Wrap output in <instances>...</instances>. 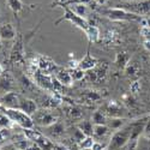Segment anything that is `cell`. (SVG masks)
I'll use <instances>...</instances> for the list:
<instances>
[{"label": "cell", "mask_w": 150, "mask_h": 150, "mask_svg": "<svg viewBox=\"0 0 150 150\" xmlns=\"http://www.w3.org/2000/svg\"><path fill=\"white\" fill-rule=\"evenodd\" d=\"M3 109V113L12 121L17 125H19L23 129H33L34 127V120L30 115H28L27 113L19 108H4Z\"/></svg>", "instance_id": "6da1fadb"}, {"label": "cell", "mask_w": 150, "mask_h": 150, "mask_svg": "<svg viewBox=\"0 0 150 150\" xmlns=\"http://www.w3.org/2000/svg\"><path fill=\"white\" fill-rule=\"evenodd\" d=\"M102 13L112 19V21H133V22H142L143 17L142 16H138L133 13V12H130V11H126L124 8H119V7H114V8H107V10H103Z\"/></svg>", "instance_id": "7a4b0ae2"}, {"label": "cell", "mask_w": 150, "mask_h": 150, "mask_svg": "<svg viewBox=\"0 0 150 150\" xmlns=\"http://www.w3.org/2000/svg\"><path fill=\"white\" fill-rule=\"evenodd\" d=\"M62 8H64L65 13H64V16H62L60 19H58V21L55 22V25H58L59 23L64 22V21H69V22H71V23L73 24V25H76V27H78L79 29H82L84 33L89 29V27L91 25V24H89V22L86 21L85 18H83V17L76 15L69 6H62Z\"/></svg>", "instance_id": "3957f363"}, {"label": "cell", "mask_w": 150, "mask_h": 150, "mask_svg": "<svg viewBox=\"0 0 150 150\" xmlns=\"http://www.w3.org/2000/svg\"><path fill=\"white\" fill-rule=\"evenodd\" d=\"M131 136V127L130 125L124 129H119L110 138V142L108 144V150H118L122 146H125L130 142Z\"/></svg>", "instance_id": "277c9868"}, {"label": "cell", "mask_w": 150, "mask_h": 150, "mask_svg": "<svg viewBox=\"0 0 150 150\" xmlns=\"http://www.w3.org/2000/svg\"><path fill=\"white\" fill-rule=\"evenodd\" d=\"M122 8L130 12H133V13L142 16V17L144 16L149 17L150 16V0H142V1L126 4Z\"/></svg>", "instance_id": "5b68a950"}, {"label": "cell", "mask_w": 150, "mask_h": 150, "mask_svg": "<svg viewBox=\"0 0 150 150\" xmlns=\"http://www.w3.org/2000/svg\"><path fill=\"white\" fill-rule=\"evenodd\" d=\"M33 120H34V124H37V125H40V126H45V127H48L57 122V118L51 112L43 110V109L37 110L33 117Z\"/></svg>", "instance_id": "8992f818"}, {"label": "cell", "mask_w": 150, "mask_h": 150, "mask_svg": "<svg viewBox=\"0 0 150 150\" xmlns=\"http://www.w3.org/2000/svg\"><path fill=\"white\" fill-rule=\"evenodd\" d=\"M16 88V79L10 72H4L0 74V96L7 93L15 91Z\"/></svg>", "instance_id": "52a82bcc"}, {"label": "cell", "mask_w": 150, "mask_h": 150, "mask_svg": "<svg viewBox=\"0 0 150 150\" xmlns=\"http://www.w3.org/2000/svg\"><path fill=\"white\" fill-rule=\"evenodd\" d=\"M21 98L15 91L7 93L0 96V106L4 108H19Z\"/></svg>", "instance_id": "ba28073f"}, {"label": "cell", "mask_w": 150, "mask_h": 150, "mask_svg": "<svg viewBox=\"0 0 150 150\" xmlns=\"http://www.w3.org/2000/svg\"><path fill=\"white\" fill-rule=\"evenodd\" d=\"M23 54H24V47H23V40L21 34L17 35L16 37V42L15 46L11 51V55H10V61L11 62H19L23 61Z\"/></svg>", "instance_id": "9c48e42d"}, {"label": "cell", "mask_w": 150, "mask_h": 150, "mask_svg": "<svg viewBox=\"0 0 150 150\" xmlns=\"http://www.w3.org/2000/svg\"><path fill=\"white\" fill-rule=\"evenodd\" d=\"M17 31L13 27V24L11 23H3L0 25V39L1 41H12L16 40L17 37Z\"/></svg>", "instance_id": "30bf717a"}, {"label": "cell", "mask_w": 150, "mask_h": 150, "mask_svg": "<svg viewBox=\"0 0 150 150\" xmlns=\"http://www.w3.org/2000/svg\"><path fill=\"white\" fill-rule=\"evenodd\" d=\"M19 109H22L24 113L31 117L37 112V105L31 98H22L19 103Z\"/></svg>", "instance_id": "8fae6325"}, {"label": "cell", "mask_w": 150, "mask_h": 150, "mask_svg": "<svg viewBox=\"0 0 150 150\" xmlns=\"http://www.w3.org/2000/svg\"><path fill=\"white\" fill-rule=\"evenodd\" d=\"M96 64H97L96 59L93 58V57L90 55L89 51H88V53L85 54V57L79 61L78 67H79L81 70H83V71H90V70H93V69L96 66Z\"/></svg>", "instance_id": "7c38bea8"}, {"label": "cell", "mask_w": 150, "mask_h": 150, "mask_svg": "<svg viewBox=\"0 0 150 150\" xmlns=\"http://www.w3.org/2000/svg\"><path fill=\"white\" fill-rule=\"evenodd\" d=\"M37 65H39V67L42 71H45L46 73H48V72H51V71L57 69L55 62H53L51 59L47 58V57H40L39 60H37Z\"/></svg>", "instance_id": "4fadbf2b"}, {"label": "cell", "mask_w": 150, "mask_h": 150, "mask_svg": "<svg viewBox=\"0 0 150 150\" xmlns=\"http://www.w3.org/2000/svg\"><path fill=\"white\" fill-rule=\"evenodd\" d=\"M57 79L61 85H71V83L73 82L71 73L65 70H59L57 72Z\"/></svg>", "instance_id": "5bb4252c"}, {"label": "cell", "mask_w": 150, "mask_h": 150, "mask_svg": "<svg viewBox=\"0 0 150 150\" xmlns=\"http://www.w3.org/2000/svg\"><path fill=\"white\" fill-rule=\"evenodd\" d=\"M6 3H7V6L11 8V11L15 15H18L19 12H22L25 8V5H24L22 0H6Z\"/></svg>", "instance_id": "9a60e30c"}, {"label": "cell", "mask_w": 150, "mask_h": 150, "mask_svg": "<svg viewBox=\"0 0 150 150\" xmlns=\"http://www.w3.org/2000/svg\"><path fill=\"white\" fill-rule=\"evenodd\" d=\"M78 129L86 136V137H91V134L94 133V124L91 121H88V120H84V121H81L78 124Z\"/></svg>", "instance_id": "2e32d148"}, {"label": "cell", "mask_w": 150, "mask_h": 150, "mask_svg": "<svg viewBox=\"0 0 150 150\" xmlns=\"http://www.w3.org/2000/svg\"><path fill=\"white\" fill-rule=\"evenodd\" d=\"M24 134H25V137L28 139L35 141V142H39L43 137L42 133H40L39 131H35L34 129H24Z\"/></svg>", "instance_id": "e0dca14e"}, {"label": "cell", "mask_w": 150, "mask_h": 150, "mask_svg": "<svg viewBox=\"0 0 150 150\" xmlns=\"http://www.w3.org/2000/svg\"><path fill=\"white\" fill-rule=\"evenodd\" d=\"M85 34H86V37L89 39L90 42H96L100 37V30L95 25H90L89 29L85 31Z\"/></svg>", "instance_id": "ac0fdd59"}, {"label": "cell", "mask_w": 150, "mask_h": 150, "mask_svg": "<svg viewBox=\"0 0 150 150\" xmlns=\"http://www.w3.org/2000/svg\"><path fill=\"white\" fill-rule=\"evenodd\" d=\"M109 131L107 125H94V136L96 137H105Z\"/></svg>", "instance_id": "d6986e66"}, {"label": "cell", "mask_w": 150, "mask_h": 150, "mask_svg": "<svg viewBox=\"0 0 150 150\" xmlns=\"http://www.w3.org/2000/svg\"><path fill=\"white\" fill-rule=\"evenodd\" d=\"M74 13L81 16V17H85L86 13H88V6L86 5H83V4H74L73 5V8H71Z\"/></svg>", "instance_id": "ffe728a7"}, {"label": "cell", "mask_w": 150, "mask_h": 150, "mask_svg": "<svg viewBox=\"0 0 150 150\" xmlns=\"http://www.w3.org/2000/svg\"><path fill=\"white\" fill-rule=\"evenodd\" d=\"M93 124L94 125H106L107 120H106V117L101 113V112H95V113L93 114Z\"/></svg>", "instance_id": "44dd1931"}, {"label": "cell", "mask_w": 150, "mask_h": 150, "mask_svg": "<svg viewBox=\"0 0 150 150\" xmlns=\"http://www.w3.org/2000/svg\"><path fill=\"white\" fill-rule=\"evenodd\" d=\"M129 62V55L126 53H119L117 55V59H115V64L118 66H126V64Z\"/></svg>", "instance_id": "7402d4cb"}, {"label": "cell", "mask_w": 150, "mask_h": 150, "mask_svg": "<svg viewBox=\"0 0 150 150\" xmlns=\"http://www.w3.org/2000/svg\"><path fill=\"white\" fill-rule=\"evenodd\" d=\"M48 129H49V131H51V133L54 134V136H59V134H61L62 132H64V126L59 122H55V124L51 125V126H48Z\"/></svg>", "instance_id": "603a6c76"}, {"label": "cell", "mask_w": 150, "mask_h": 150, "mask_svg": "<svg viewBox=\"0 0 150 150\" xmlns=\"http://www.w3.org/2000/svg\"><path fill=\"white\" fill-rule=\"evenodd\" d=\"M84 74H85V71H83V70H81L79 67H77V69H74V70L72 71L71 76H72V79H73V81H79V79H82V78L84 77Z\"/></svg>", "instance_id": "cb8c5ba5"}, {"label": "cell", "mask_w": 150, "mask_h": 150, "mask_svg": "<svg viewBox=\"0 0 150 150\" xmlns=\"http://www.w3.org/2000/svg\"><path fill=\"white\" fill-rule=\"evenodd\" d=\"M122 120L121 119H117V118H113L110 121H109V127L114 129V130H119L121 126H122Z\"/></svg>", "instance_id": "d4e9b609"}, {"label": "cell", "mask_w": 150, "mask_h": 150, "mask_svg": "<svg viewBox=\"0 0 150 150\" xmlns=\"http://www.w3.org/2000/svg\"><path fill=\"white\" fill-rule=\"evenodd\" d=\"M93 144H94V139L91 137H85V138L81 142V146L83 149H91Z\"/></svg>", "instance_id": "484cf974"}, {"label": "cell", "mask_w": 150, "mask_h": 150, "mask_svg": "<svg viewBox=\"0 0 150 150\" xmlns=\"http://www.w3.org/2000/svg\"><path fill=\"white\" fill-rule=\"evenodd\" d=\"M11 120L4 114V113H0V127H8L10 125H11Z\"/></svg>", "instance_id": "4316f807"}, {"label": "cell", "mask_w": 150, "mask_h": 150, "mask_svg": "<svg viewBox=\"0 0 150 150\" xmlns=\"http://www.w3.org/2000/svg\"><path fill=\"white\" fill-rule=\"evenodd\" d=\"M67 114L70 115V117H73L74 119L76 118H81L82 117V112L81 110H78V109H76V108H69V112H67Z\"/></svg>", "instance_id": "83f0119b"}, {"label": "cell", "mask_w": 150, "mask_h": 150, "mask_svg": "<svg viewBox=\"0 0 150 150\" xmlns=\"http://www.w3.org/2000/svg\"><path fill=\"white\" fill-rule=\"evenodd\" d=\"M143 136L146 139H150V120L145 122L144 125V130H143Z\"/></svg>", "instance_id": "f1b7e54d"}, {"label": "cell", "mask_w": 150, "mask_h": 150, "mask_svg": "<svg viewBox=\"0 0 150 150\" xmlns=\"http://www.w3.org/2000/svg\"><path fill=\"white\" fill-rule=\"evenodd\" d=\"M90 150H105V146L101 143H98V142H94V144H93Z\"/></svg>", "instance_id": "f546056e"}, {"label": "cell", "mask_w": 150, "mask_h": 150, "mask_svg": "<svg viewBox=\"0 0 150 150\" xmlns=\"http://www.w3.org/2000/svg\"><path fill=\"white\" fill-rule=\"evenodd\" d=\"M142 23L144 24L145 28H150V16L146 17V18H143V19H142Z\"/></svg>", "instance_id": "4dcf8cb0"}, {"label": "cell", "mask_w": 150, "mask_h": 150, "mask_svg": "<svg viewBox=\"0 0 150 150\" xmlns=\"http://www.w3.org/2000/svg\"><path fill=\"white\" fill-rule=\"evenodd\" d=\"M61 4H64V0H53L52 7H54V6H57V5H61Z\"/></svg>", "instance_id": "1f68e13d"}, {"label": "cell", "mask_w": 150, "mask_h": 150, "mask_svg": "<svg viewBox=\"0 0 150 150\" xmlns=\"http://www.w3.org/2000/svg\"><path fill=\"white\" fill-rule=\"evenodd\" d=\"M4 72H5V69H4V66L1 64H0V74H3Z\"/></svg>", "instance_id": "d6a6232c"}, {"label": "cell", "mask_w": 150, "mask_h": 150, "mask_svg": "<svg viewBox=\"0 0 150 150\" xmlns=\"http://www.w3.org/2000/svg\"><path fill=\"white\" fill-rule=\"evenodd\" d=\"M3 48V41H1V39H0V49Z\"/></svg>", "instance_id": "836d02e7"}, {"label": "cell", "mask_w": 150, "mask_h": 150, "mask_svg": "<svg viewBox=\"0 0 150 150\" xmlns=\"http://www.w3.org/2000/svg\"><path fill=\"white\" fill-rule=\"evenodd\" d=\"M122 1H125V3H130V1H133V0H122Z\"/></svg>", "instance_id": "e575fe53"}, {"label": "cell", "mask_w": 150, "mask_h": 150, "mask_svg": "<svg viewBox=\"0 0 150 150\" xmlns=\"http://www.w3.org/2000/svg\"><path fill=\"white\" fill-rule=\"evenodd\" d=\"M98 3H105V0H97Z\"/></svg>", "instance_id": "d590c367"}]
</instances>
